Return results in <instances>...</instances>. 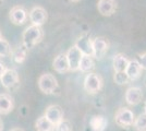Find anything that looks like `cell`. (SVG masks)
Listing matches in <instances>:
<instances>
[{"label":"cell","mask_w":146,"mask_h":131,"mask_svg":"<svg viewBox=\"0 0 146 131\" xmlns=\"http://www.w3.org/2000/svg\"><path fill=\"white\" fill-rule=\"evenodd\" d=\"M23 46L30 49L35 45L39 43L43 38V30L40 26L37 25H31L24 32H23Z\"/></svg>","instance_id":"6da1fadb"},{"label":"cell","mask_w":146,"mask_h":131,"mask_svg":"<svg viewBox=\"0 0 146 131\" xmlns=\"http://www.w3.org/2000/svg\"><path fill=\"white\" fill-rule=\"evenodd\" d=\"M102 87H103V79L99 74L90 72L85 76L84 88H85V91L87 93L96 94L102 90Z\"/></svg>","instance_id":"7a4b0ae2"},{"label":"cell","mask_w":146,"mask_h":131,"mask_svg":"<svg viewBox=\"0 0 146 131\" xmlns=\"http://www.w3.org/2000/svg\"><path fill=\"white\" fill-rule=\"evenodd\" d=\"M38 86L39 90L45 94H51L55 92L58 86L57 79L50 73H44L38 79Z\"/></svg>","instance_id":"3957f363"},{"label":"cell","mask_w":146,"mask_h":131,"mask_svg":"<svg viewBox=\"0 0 146 131\" xmlns=\"http://www.w3.org/2000/svg\"><path fill=\"white\" fill-rule=\"evenodd\" d=\"M134 119V112L129 109V108H120L118 112H116V116H115V121L118 126H120L122 128H129L133 125Z\"/></svg>","instance_id":"277c9868"},{"label":"cell","mask_w":146,"mask_h":131,"mask_svg":"<svg viewBox=\"0 0 146 131\" xmlns=\"http://www.w3.org/2000/svg\"><path fill=\"white\" fill-rule=\"evenodd\" d=\"M69 63V67H70V71H78L80 68V63L81 59L83 57V54L81 53V50L74 45L71 48H69L68 53L66 54Z\"/></svg>","instance_id":"5b68a950"},{"label":"cell","mask_w":146,"mask_h":131,"mask_svg":"<svg viewBox=\"0 0 146 131\" xmlns=\"http://www.w3.org/2000/svg\"><path fill=\"white\" fill-rule=\"evenodd\" d=\"M92 45H93V57L97 58V59H102L109 47V44L107 42V39L104 37H97L92 41Z\"/></svg>","instance_id":"8992f818"},{"label":"cell","mask_w":146,"mask_h":131,"mask_svg":"<svg viewBox=\"0 0 146 131\" xmlns=\"http://www.w3.org/2000/svg\"><path fill=\"white\" fill-rule=\"evenodd\" d=\"M45 117L56 126L63 119V110L59 105H50L46 109Z\"/></svg>","instance_id":"52a82bcc"},{"label":"cell","mask_w":146,"mask_h":131,"mask_svg":"<svg viewBox=\"0 0 146 131\" xmlns=\"http://www.w3.org/2000/svg\"><path fill=\"white\" fill-rule=\"evenodd\" d=\"M0 81L2 86L6 88H12L14 85H17L19 82V74L18 72L13 69H7L5 73L1 75Z\"/></svg>","instance_id":"ba28073f"},{"label":"cell","mask_w":146,"mask_h":131,"mask_svg":"<svg viewBox=\"0 0 146 131\" xmlns=\"http://www.w3.org/2000/svg\"><path fill=\"white\" fill-rule=\"evenodd\" d=\"M30 20L33 23V25L42 26L47 20V12L42 7H35L31 10L30 12Z\"/></svg>","instance_id":"9c48e42d"},{"label":"cell","mask_w":146,"mask_h":131,"mask_svg":"<svg viewBox=\"0 0 146 131\" xmlns=\"http://www.w3.org/2000/svg\"><path fill=\"white\" fill-rule=\"evenodd\" d=\"M98 12L105 17H110L117 10L116 0H99L97 5Z\"/></svg>","instance_id":"30bf717a"},{"label":"cell","mask_w":146,"mask_h":131,"mask_svg":"<svg viewBox=\"0 0 146 131\" xmlns=\"http://www.w3.org/2000/svg\"><path fill=\"white\" fill-rule=\"evenodd\" d=\"M143 98V93L142 90L137 86H132L127 90L125 93V100L130 105H137L141 103V100Z\"/></svg>","instance_id":"8fae6325"},{"label":"cell","mask_w":146,"mask_h":131,"mask_svg":"<svg viewBox=\"0 0 146 131\" xmlns=\"http://www.w3.org/2000/svg\"><path fill=\"white\" fill-rule=\"evenodd\" d=\"M75 46L81 50V53L83 55L93 57V45H92V41L87 35H82L76 41Z\"/></svg>","instance_id":"7c38bea8"},{"label":"cell","mask_w":146,"mask_h":131,"mask_svg":"<svg viewBox=\"0 0 146 131\" xmlns=\"http://www.w3.org/2000/svg\"><path fill=\"white\" fill-rule=\"evenodd\" d=\"M124 72L128 75L130 81H135L141 76L142 68H141L140 63H137V60H130Z\"/></svg>","instance_id":"4fadbf2b"},{"label":"cell","mask_w":146,"mask_h":131,"mask_svg":"<svg viewBox=\"0 0 146 131\" xmlns=\"http://www.w3.org/2000/svg\"><path fill=\"white\" fill-rule=\"evenodd\" d=\"M27 19L26 11L22 7H14L10 11V20L14 24H23Z\"/></svg>","instance_id":"5bb4252c"},{"label":"cell","mask_w":146,"mask_h":131,"mask_svg":"<svg viewBox=\"0 0 146 131\" xmlns=\"http://www.w3.org/2000/svg\"><path fill=\"white\" fill-rule=\"evenodd\" d=\"M52 66H54V69L59 73H64V72L70 71V67H69V63H68L66 54H60L56 57Z\"/></svg>","instance_id":"9a60e30c"},{"label":"cell","mask_w":146,"mask_h":131,"mask_svg":"<svg viewBox=\"0 0 146 131\" xmlns=\"http://www.w3.org/2000/svg\"><path fill=\"white\" fill-rule=\"evenodd\" d=\"M13 109V100L8 94H0V114L7 115Z\"/></svg>","instance_id":"2e32d148"},{"label":"cell","mask_w":146,"mask_h":131,"mask_svg":"<svg viewBox=\"0 0 146 131\" xmlns=\"http://www.w3.org/2000/svg\"><path fill=\"white\" fill-rule=\"evenodd\" d=\"M129 63V60L127 59V57L122 54H117L116 56L113 57V60H112V66L116 72H123L125 71L127 66Z\"/></svg>","instance_id":"e0dca14e"},{"label":"cell","mask_w":146,"mask_h":131,"mask_svg":"<svg viewBox=\"0 0 146 131\" xmlns=\"http://www.w3.org/2000/svg\"><path fill=\"white\" fill-rule=\"evenodd\" d=\"M90 125L94 131H105V129L107 128V125H108V121L104 116L98 115V116H94L91 119Z\"/></svg>","instance_id":"ac0fdd59"},{"label":"cell","mask_w":146,"mask_h":131,"mask_svg":"<svg viewBox=\"0 0 146 131\" xmlns=\"http://www.w3.org/2000/svg\"><path fill=\"white\" fill-rule=\"evenodd\" d=\"M37 131H55V125L51 124L45 116L37 119L36 121Z\"/></svg>","instance_id":"d6986e66"},{"label":"cell","mask_w":146,"mask_h":131,"mask_svg":"<svg viewBox=\"0 0 146 131\" xmlns=\"http://www.w3.org/2000/svg\"><path fill=\"white\" fill-rule=\"evenodd\" d=\"M94 66H95V63L93 60V57L83 55L82 59H81V63H80L79 70H81L82 72H90L91 70L94 69Z\"/></svg>","instance_id":"ffe728a7"},{"label":"cell","mask_w":146,"mask_h":131,"mask_svg":"<svg viewBox=\"0 0 146 131\" xmlns=\"http://www.w3.org/2000/svg\"><path fill=\"white\" fill-rule=\"evenodd\" d=\"M26 51H27V48L24 46L19 47L18 49L13 53V60L17 63H22L26 58Z\"/></svg>","instance_id":"44dd1931"},{"label":"cell","mask_w":146,"mask_h":131,"mask_svg":"<svg viewBox=\"0 0 146 131\" xmlns=\"http://www.w3.org/2000/svg\"><path fill=\"white\" fill-rule=\"evenodd\" d=\"M134 128L137 131H146V114H141L137 118L134 119Z\"/></svg>","instance_id":"7402d4cb"},{"label":"cell","mask_w":146,"mask_h":131,"mask_svg":"<svg viewBox=\"0 0 146 131\" xmlns=\"http://www.w3.org/2000/svg\"><path fill=\"white\" fill-rule=\"evenodd\" d=\"M11 54V47L10 44L6 39L0 38V57H7Z\"/></svg>","instance_id":"603a6c76"},{"label":"cell","mask_w":146,"mask_h":131,"mask_svg":"<svg viewBox=\"0 0 146 131\" xmlns=\"http://www.w3.org/2000/svg\"><path fill=\"white\" fill-rule=\"evenodd\" d=\"M115 82L119 85H123V84H127L130 80H129L128 75L125 74V72H116L115 73Z\"/></svg>","instance_id":"cb8c5ba5"},{"label":"cell","mask_w":146,"mask_h":131,"mask_svg":"<svg viewBox=\"0 0 146 131\" xmlns=\"http://www.w3.org/2000/svg\"><path fill=\"white\" fill-rule=\"evenodd\" d=\"M56 131H72V128H71V125L70 122L67 121V120H61L58 125H56Z\"/></svg>","instance_id":"d4e9b609"},{"label":"cell","mask_w":146,"mask_h":131,"mask_svg":"<svg viewBox=\"0 0 146 131\" xmlns=\"http://www.w3.org/2000/svg\"><path fill=\"white\" fill-rule=\"evenodd\" d=\"M137 63H140L142 70H146V53H143V54H140L139 55V60Z\"/></svg>","instance_id":"484cf974"},{"label":"cell","mask_w":146,"mask_h":131,"mask_svg":"<svg viewBox=\"0 0 146 131\" xmlns=\"http://www.w3.org/2000/svg\"><path fill=\"white\" fill-rule=\"evenodd\" d=\"M7 69L6 67H5V65L2 63H0V78H1V75L5 73V71H6Z\"/></svg>","instance_id":"4316f807"},{"label":"cell","mask_w":146,"mask_h":131,"mask_svg":"<svg viewBox=\"0 0 146 131\" xmlns=\"http://www.w3.org/2000/svg\"><path fill=\"white\" fill-rule=\"evenodd\" d=\"M3 130V124H2V120L0 119V131Z\"/></svg>","instance_id":"83f0119b"},{"label":"cell","mask_w":146,"mask_h":131,"mask_svg":"<svg viewBox=\"0 0 146 131\" xmlns=\"http://www.w3.org/2000/svg\"><path fill=\"white\" fill-rule=\"evenodd\" d=\"M144 85H145V87H146V75H145V78H144Z\"/></svg>","instance_id":"f1b7e54d"},{"label":"cell","mask_w":146,"mask_h":131,"mask_svg":"<svg viewBox=\"0 0 146 131\" xmlns=\"http://www.w3.org/2000/svg\"><path fill=\"white\" fill-rule=\"evenodd\" d=\"M11 131H22V130H20V129H13V130Z\"/></svg>","instance_id":"f546056e"},{"label":"cell","mask_w":146,"mask_h":131,"mask_svg":"<svg viewBox=\"0 0 146 131\" xmlns=\"http://www.w3.org/2000/svg\"><path fill=\"white\" fill-rule=\"evenodd\" d=\"M72 2H78V1H80V0H71Z\"/></svg>","instance_id":"4dcf8cb0"},{"label":"cell","mask_w":146,"mask_h":131,"mask_svg":"<svg viewBox=\"0 0 146 131\" xmlns=\"http://www.w3.org/2000/svg\"><path fill=\"white\" fill-rule=\"evenodd\" d=\"M144 109H145V114H146V102H145V105H144Z\"/></svg>","instance_id":"1f68e13d"},{"label":"cell","mask_w":146,"mask_h":131,"mask_svg":"<svg viewBox=\"0 0 146 131\" xmlns=\"http://www.w3.org/2000/svg\"><path fill=\"white\" fill-rule=\"evenodd\" d=\"M0 38H2V37H1V31H0Z\"/></svg>","instance_id":"d6a6232c"}]
</instances>
